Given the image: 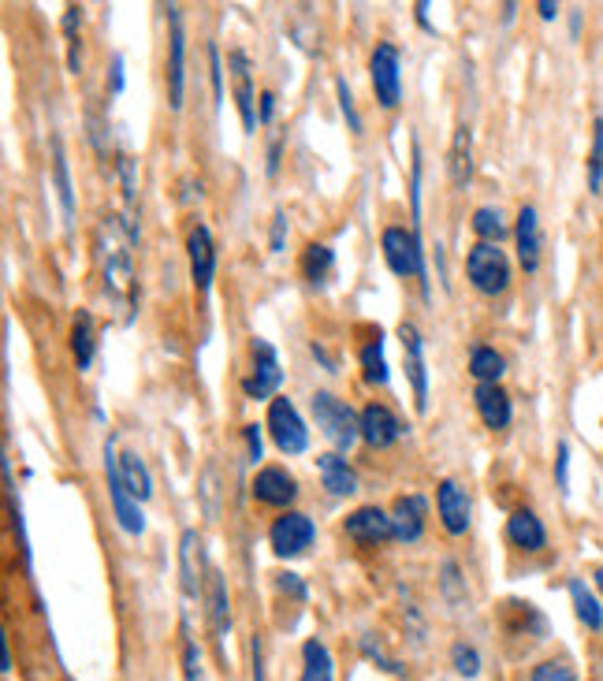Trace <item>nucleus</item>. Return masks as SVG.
<instances>
[{
  "instance_id": "32",
  "label": "nucleus",
  "mask_w": 603,
  "mask_h": 681,
  "mask_svg": "<svg viewBox=\"0 0 603 681\" xmlns=\"http://www.w3.org/2000/svg\"><path fill=\"white\" fill-rule=\"evenodd\" d=\"M570 589V600H574V611H577V619L589 625V630H603V603L596 600V595L589 592V584L574 578L566 584Z\"/></svg>"
},
{
  "instance_id": "11",
  "label": "nucleus",
  "mask_w": 603,
  "mask_h": 681,
  "mask_svg": "<svg viewBox=\"0 0 603 681\" xmlns=\"http://www.w3.org/2000/svg\"><path fill=\"white\" fill-rule=\"evenodd\" d=\"M399 339H402V361H406V377L410 388H414V407L418 413H429V365H425V339L410 321L399 324Z\"/></svg>"
},
{
  "instance_id": "4",
  "label": "nucleus",
  "mask_w": 603,
  "mask_h": 681,
  "mask_svg": "<svg viewBox=\"0 0 603 681\" xmlns=\"http://www.w3.org/2000/svg\"><path fill=\"white\" fill-rule=\"evenodd\" d=\"M104 477H109V499H112V514L120 521L123 533L131 537H142L145 533V514H142V503L127 492L123 484V473H120V454H115V440L109 435L104 443Z\"/></svg>"
},
{
  "instance_id": "47",
  "label": "nucleus",
  "mask_w": 603,
  "mask_h": 681,
  "mask_svg": "<svg viewBox=\"0 0 603 681\" xmlns=\"http://www.w3.org/2000/svg\"><path fill=\"white\" fill-rule=\"evenodd\" d=\"M247 447H250V459L253 462H261V451H264V443H261V424H247Z\"/></svg>"
},
{
  "instance_id": "31",
  "label": "nucleus",
  "mask_w": 603,
  "mask_h": 681,
  "mask_svg": "<svg viewBox=\"0 0 603 681\" xmlns=\"http://www.w3.org/2000/svg\"><path fill=\"white\" fill-rule=\"evenodd\" d=\"M451 179H454V187H465L473 179V138H470V127H459V131H454V142H451Z\"/></svg>"
},
{
  "instance_id": "51",
  "label": "nucleus",
  "mask_w": 603,
  "mask_h": 681,
  "mask_svg": "<svg viewBox=\"0 0 603 681\" xmlns=\"http://www.w3.org/2000/svg\"><path fill=\"white\" fill-rule=\"evenodd\" d=\"M310 354L321 361V365L328 369V372H335V361H332V354H328V350L321 347V343H310Z\"/></svg>"
},
{
  "instance_id": "46",
  "label": "nucleus",
  "mask_w": 603,
  "mask_h": 681,
  "mask_svg": "<svg viewBox=\"0 0 603 681\" xmlns=\"http://www.w3.org/2000/svg\"><path fill=\"white\" fill-rule=\"evenodd\" d=\"M112 87H109V93H112V98H120V93H123V87H127V74H123V57H120V52H115V57H112Z\"/></svg>"
},
{
  "instance_id": "40",
  "label": "nucleus",
  "mask_w": 603,
  "mask_h": 681,
  "mask_svg": "<svg viewBox=\"0 0 603 681\" xmlns=\"http://www.w3.org/2000/svg\"><path fill=\"white\" fill-rule=\"evenodd\" d=\"M183 678L201 681V652H198V644H194V637H190L187 625H183Z\"/></svg>"
},
{
  "instance_id": "20",
  "label": "nucleus",
  "mask_w": 603,
  "mask_h": 681,
  "mask_svg": "<svg viewBox=\"0 0 603 681\" xmlns=\"http://www.w3.org/2000/svg\"><path fill=\"white\" fill-rule=\"evenodd\" d=\"M201 570H205V551H201L198 529H183V537H179V584H183L187 600L201 595Z\"/></svg>"
},
{
  "instance_id": "23",
  "label": "nucleus",
  "mask_w": 603,
  "mask_h": 681,
  "mask_svg": "<svg viewBox=\"0 0 603 681\" xmlns=\"http://www.w3.org/2000/svg\"><path fill=\"white\" fill-rule=\"evenodd\" d=\"M506 537H511L514 548L522 551H544L547 548V529L544 521L533 514V510H514L511 518H506Z\"/></svg>"
},
{
  "instance_id": "8",
  "label": "nucleus",
  "mask_w": 603,
  "mask_h": 681,
  "mask_svg": "<svg viewBox=\"0 0 603 681\" xmlns=\"http://www.w3.org/2000/svg\"><path fill=\"white\" fill-rule=\"evenodd\" d=\"M253 350V372L247 380H242V391H247V399L253 402H264V399H277V391L283 384V369H280V358H277V347L269 343V339H253L250 343Z\"/></svg>"
},
{
  "instance_id": "1",
  "label": "nucleus",
  "mask_w": 603,
  "mask_h": 681,
  "mask_svg": "<svg viewBox=\"0 0 603 681\" xmlns=\"http://www.w3.org/2000/svg\"><path fill=\"white\" fill-rule=\"evenodd\" d=\"M98 242H101V272H104V294L115 310L123 313V324L134 321V310H139V280H134V247H139V228L131 220L109 217L101 220L98 228Z\"/></svg>"
},
{
  "instance_id": "27",
  "label": "nucleus",
  "mask_w": 603,
  "mask_h": 681,
  "mask_svg": "<svg viewBox=\"0 0 603 681\" xmlns=\"http://www.w3.org/2000/svg\"><path fill=\"white\" fill-rule=\"evenodd\" d=\"M332 272H335V250L324 247V242H310L302 253V276L313 287H324L328 280H332Z\"/></svg>"
},
{
  "instance_id": "25",
  "label": "nucleus",
  "mask_w": 603,
  "mask_h": 681,
  "mask_svg": "<svg viewBox=\"0 0 603 681\" xmlns=\"http://www.w3.org/2000/svg\"><path fill=\"white\" fill-rule=\"evenodd\" d=\"M120 473H123V484L127 492H131L139 503H145V499L153 495V477H150V465H145V459L139 451H123L120 454Z\"/></svg>"
},
{
  "instance_id": "15",
  "label": "nucleus",
  "mask_w": 603,
  "mask_h": 681,
  "mask_svg": "<svg viewBox=\"0 0 603 681\" xmlns=\"http://www.w3.org/2000/svg\"><path fill=\"white\" fill-rule=\"evenodd\" d=\"M343 533L351 537L354 544H384V540H395L391 514L380 507H358L354 514H346Z\"/></svg>"
},
{
  "instance_id": "21",
  "label": "nucleus",
  "mask_w": 603,
  "mask_h": 681,
  "mask_svg": "<svg viewBox=\"0 0 603 681\" xmlns=\"http://www.w3.org/2000/svg\"><path fill=\"white\" fill-rule=\"evenodd\" d=\"M473 407H478L484 429H492V432H503L514 418L511 395H506L500 384H478V388H473Z\"/></svg>"
},
{
  "instance_id": "6",
  "label": "nucleus",
  "mask_w": 603,
  "mask_h": 681,
  "mask_svg": "<svg viewBox=\"0 0 603 681\" xmlns=\"http://www.w3.org/2000/svg\"><path fill=\"white\" fill-rule=\"evenodd\" d=\"M402 57L391 41H380L369 57V79H373V93L380 109H399L402 101Z\"/></svg>"
},
{
  "instance_id": "16",
  "label": "nucleus",
  "mask_w": 603,
  "mask_h": 681,
  "mask_svg": "<svg viewBox=\"0 0 603 681\" xmlns=\"http://www.w3.org/2000/svg\"><path fill=\"white\" fill-rule=\"evenodd\" d=\"M402 435H406V424H402L395 413L384 407V402H369V407L362 410V440L369 447L384 451V447L399 443Z\"/></svg>"
},
{
  "instance_id": "30",
  "label": "nucleus",
  "mask_w": 603,
  "mask_h": 681,
  "mask_svg": "<svg viewBox=\"0 0 603 681\" xmlns=\"http://www.w3.org/2000/svg\"><path fill=\"white\" fill-rule=\"evenodd\" d=\"M302 681H335L332 674V652L324 648V641H310L302 644Z\"/></svg>"
},
{
  "instance_id": "53",
  "label": "nucleus",
  "mask_w": 603,
  "mask_h": 681,
  "mask_svg": "<svg viewBox=\"0 0 603 681\" xmlns=\"http://www.w3.org/2000/svg\"><path fill=\"white\" fill-rule=\"evenodd\" d=\"M253 681H264V667H261V641L253 637Z\"/></svg>"
},
{
  "instance_id": "57",
  "label": "nucleus",
  "mask_w": 603,
  "mask_h": 681,
  "mask_svg": "<svg viewBox=\"0 0 603 681\" xmlns=\"http://www.w3.org/2000/svg\"><path fill=\"white\" fill-rule=\"evenodd\" d=\"M596 584H600V589H603V570H596Z\"/></svg>"
},
{
  "instance_id": "26",
  "label": "nucleus",
  "mask_w": 603,
  "mask_h": 681,
  "mask_svg": "<svg viewBox=\"0 0 603 681\" xmlns=\"http://www.w3.org/2000/svg\"><path fill=\"white\" fill-rule=\"evenodd\" d=\"M71 354H76L82 372L93 365V354H98V328H93V317L87 310H79L76 324H71Z\"/></svg>"
},
{
  "instance_id": "19",
  "label": "nucleus",
  "mask_w": 603,
  "mask_h": 681,
  "mask_svg": "<svg viewBox=\"0 0 603 681\" xmlns=\"http://www.w3.org/2000/svg\"><path fill=\"white\" fill-rule=\"evenodd\" d=\"M514 239H517V261L522 269L533 276L541 269V250H544V239H541V217H536L533 206H522L517 209V228H514Z\"/></svg>"
},
{
  "instance_id": "49",
  "label": "nucleus",
  "mask_w": 603,
  "mask_h": 681,
  "mask_svg": "<svg viewBox=\"0 0 603 681\" xmlns=\"http://www.w3.org/2000/svg\"><path fill=\"white\" fill-rule=\"evenodd\" d=\"M280 589L283 592H294L299 600H305V584L299 581V573H280Z\"/></svg>"
},
{
  "instance_id": "28",
  "label": "nucleus",
  "mask_w": 603,
  "mask_h": 681,
  "mask_svg": "<svg viewBox=\"0 0 603 681\" xmlns=\"http://www.w3.org/2000/svg\"><path fill=\"white\" fill-rule=\"evenodd\" d=\"M506 372V361L495 347H473L470 350V377L478 384H500V377Z\"/></svg>"
},
{
  "instance_id": "3",
  "label": "nucleus",
  "mask_w": 603,
  "mask_h": 681,
  "mask_svg": "<svg viewBox=\"0 0 603 681\" xmlns=\"http://www.w3.org/2000/svg\"><path fill=\"white\" fill-rule=\"evenodd\" d=\"M310 407H313L316 429L340 447V451H351L362 440V413H354L351 402L335 399L332 391H313Z\"/></svg>"
},
{
  "instance_id": "22",
  "label": "nucleus",
  "mask_w": 603,
  "mask_h": 681,
  "mask_svg": "<svg viewBox=\"0 0 603 681\" xmlns=\"http://www.w3.org/2000/svg\"><path fill=\"white\" fill-rule=\"evenodd\" d=\"M316 473H321V484L332 495H354L362 481H358L354 465L343 459V454H316Z\"/></svg>"
},
{
  "instance_id": "7",
  "label": "nucleus",
  "mask_w": 603,
  "mask_h": 681,
  "mask_svg": "<svg viewBox=\"0 0 603 681\" xmlns=\"http://www.w3.org/2000/svg\"><path fill=\"white\" fill-rule=\"evenodd\" d=\"M269 432L272 443L280 447V454H302L310 447V429H305L302 413L294 410V402L288 395H277L269 402Z\"/></svg>"
},
{
  "instance_id": "29",
  "label": "nucleus",
  "mask_w": 603,
  "mask_h": 681,
  "mask_svg": "<svg viewBox=\"0 0 603 681\" xmlns=\"http://www.w3.org/2000/svg\"><path fill=\"white\" fill-rule=\"evenodd\" d=\"M362 377H365V384H373V388H384L388 380H391V369H388V358H384V336H373L369 343L362 347Z\"/></svg>"
},
{
  "instance_id": "48",
  "label": "nucleus",
  "mask_w": 603,
  "mask_h": 681,
  "mask_svg": "<svg viewBox=\"0 0 603 681\" xmlns=\"http://www.w3.org/2000/svg\"><path fill=\"white\" fill-rule=\"evenodd\" d=\"M68 71L71 74L82 71V38H68Z\"/></svg>"
},
{
  "instance_id": "52",
  "label": "nucleus",
  "mask_w": 603,
  "mask_h": 681,
  "mask_svg": "<svg viewBox=\"0 0 603 681\" xmlns=\"http://www.w3.org/2000/svg\"><path fill=\"white\" fill-rule=\"evenodd\" d=\"M264 172H269V176H277V172H280V138L269 146V164H264Z\"/></svg>"
},
{
  "instance_id": "24",
  "label": "nucleus",
  "mask_w": 603,
  "mask_h": 681,
  "mask_svg": "<svg viewBox=\"0 0 603 681\" xmlns=\"http://www.w3.org/2000/svg\"><path fill=\"white\" fill-rule=\"evenodd\" d=\"M52 183H57L60 212H63V228L71 231L76 223V187H71V164H68V149L60 138H52Z\"/></svg>"
},
{
  "instance_id": "45",
  "label": "nucleus",
  "mask_w": 603,
  "mask_h": 681,
  "mask_svg": "<svg viewBox=\"0 0 603 681\" xmlns=\"http://www.w3.org/2000/svg\"><path fill=\"white\" fill-rule=\"evenodd\" d=\"M283 239H288V217L277 212L272 217V253H283Z\"/></svg>"
},
{
  "instance_id": "56",
  "label": "nucleus",
  "mask_w": 603,
  "mask_h": 681,
  "mask_svg": "<svg viewBox=\"0 0 603 681\" xmlns=\"http://www.w3.org/2000/svg\"><path fill=\"white\" fill-rule=\"evenodd\" d=\"M414 12H418V23L425 27V30H432V27H429V4H425V0H421V4L414 8Z\"/></svg>"
},
{
  "instance_id": "42",
  "label": "nucleus",
  "mask_w": 603,
  "mask_h": 681,
  "mask_svg": "<svg viewBox=\"0 0 603 681\" xmlns=\"http://www.w3.org/2000/svg\"><path fill=\"white\" fill-rule=\"evenodd\" d=\"M217 465H209L205 473H201V495H205V514L209 518H217L220 514V507H217Z\"/></svg>"
},
{
  "instance_id": "33",
  "label": "nucleus",
  "mask_w": 603,
  "mask_h": 681,
  "mask_svg": "<svg viewBox=\"0 0 603 681\" xmlns=\"http://www.w3.org/2000/svg\"><path fill=\"white\" fill-rule=\"evenodd\" d=\"M209 614H213V625L220 637L231 633V611H228V584L224 578L213 570L209 573Z\"/></svg>"
},
{
  "instance_id": "12",
  "label": "nucleus",
  "mask_w": 603,
  "mask_h": 681,
  "mask_svg": "<svg viewBox=\"0 0 603 681\" xmlns=\"http://www.w3.org/2000/svg\"><path fill=\"white\" fill-rule=\"evenodd\" d=\"M228 68H231V87H235V109L242 120V131L253 134L258 131V98H253V71H250V57L242 49L228 52Z\"/></svg>"
},
{
  "instance_id": "41",
  "label": "nucleus",
  "mask_w": 603,
  "mask_h": 681,
  "mask_svg": "<svg viewBox=\"0 0 603 681\" xmlns=\"http://www.w3.org/2000/svg\"><path fill=\"white\" fill-rule=\"evenodd\" d=\"M209 79H213V109L220 112V104H224V63H220L217 46H209Z\"/></svg>"
},
{
  "instance_id": "10",
  "label": "nucleus",
  "mask_w": 603,
  "mask_h": 681,
  "mask_svg": "<svg viewBox=\"0 0 603 681\" xmlns=\"http://www.w3.org/2000/svg\"><path fill=\"white\" fill-rule=\"evenodd\" d=\"M187 93V34H183V12L168 4V104L172 112L183 109Z\"/></svg>"
},
{
  "instance_id": "38",
  "label": "nucleus",
  "mask_w": 603,
  "mask_h": 681,
  "mask_svg": "<svg viewBox=\"0 0 603 681\" xmlns=\"http://www.w3.org/2000/svg\"><path fill=\"white\" fill-rule=\"evenodd\" d=\"M529 681H574V667L563 663V659H547V663L533 667Z\"/></svg>"
},
{
  "instance_id": "37",
  "label": "nucleus",
  "mask_w": 603,
  "mask_h": 681,
  "mask_svg": "<svg viewBox=\"0 0 603 681\" xmlns=\"http://www.w3.org/2000/svg\"><path fill=\"white\" fill-rule=\"evenodd\" d=\"M440 584H443V595H448L451 603H462V600H465V584H462V578H459V562H454V559H443Z\"/></svg>"
},
{
  "instance_id": "50",
  "label": "nucleus",
  "mask_w": 603,
  "mask_h": 681,
  "mask_svg": "<svg viewBox=\"0 0 603 681\" xmlns=\"http://www.w3.org/2000/svg\"><path fill=\"white\" fill-rule=\"evenodd\" d=\"M258 104H261V116H258V120H261V123H272V116H277V93L264 90Z\"/></svg>"
},
{
  "instance_id": "17",
  "label": "nucleus",
  "mask_w": 603,
  "mask_h": 681,
  "mask_svg": "<svg viewBox=\"0 0 603 681\" xmlns=\"http://www.w3.org/2000/svg\"><path fill=\"white\" fill-rule=\"evenodd\" d=\"M253 499L264 507H291L299 499V484H294V477L283 465H264L253 477Z\"/></svg>"
},
{
  "instance_id": "14",
  "label": "nucleus",
  "mask_w": 603,
  "mask_h": 681,
  "mask_svg": "<svg viewBox=\"0 0 603 681\" xmlns=\"http://www.w3.org/2000/svg\"><path fill=\"white\" fill-rule=\"evenodd\" d=\"M187 253H190V280H194L198 291H209L217 280V242L205 223H198V228L190 231Z\"/></svg>"
},
{
  "instance_id": "55",
  "label": "nucleus",
  "mask_w": 603,
  "mask_h": 681,
  "mask_svg": "<svg viewBox=\"0 0 603 681\" xmlns=\"http://www.w3.org/2000/svg\"><path fill=\"white\" fill-rule=\"evenodd\" d=\"M0 670H12V652H8V641H0Z\"/></svg>"
},
{
  "instance_id": "39",
  "label": "nucleus",
  "mask_w": 603,
  "mask_h": 681,
  "mask_svg": "<svg viewBox=\"0 0 603 681\" xmlns=\"http://www.w3.org/2000/svg\"><path fill=\"white\" fill-rule=\"evenodd\" d=\"M335 98H340V112L346 116V123H351L354 134H362V116L354 109V93L346 87V79H335Z\"/></svg>"
},
{
  "instance_id": "18",
  "label": "nucleus",
  "mask_w": 603,
  "mask_h": 681,
  "mask_svg": "<svg viewBox=\"0 0 603 681\" xmlns=\"http://www.w3.org/2000/svg\"><path fill=\"white\" fill-rule=\"evenodd\" d=\"M425 514H429L425 495H399L395 507H391L395 540H402V544H418V540L425 537Z\"/></svg>"
},
{
  "instance_id": "44",
  "label": "nucleus",
  "mask_w": 603,
  "mask_h": 681,
  "mask_svg": "<svg viewBox=\"0 0 603 681\" xmlns=\"http://www.w3.org/2000/svg\"><path fill=\"white\" fill-rule=\"evenodd\" d=\"M79 27H82V8L79 4H68V12H63V19H60L63 38H79Z\"/></svg>"
},
{
  "instance_id": "13",
  "label": "nucleus",
  "mask_w": 603,
  "mask_h": 681,
  "mask_svg": "<svg viewBox=\"0 0 603 681\" xmlns=\"http://www.w3.org/2000/svg\"><path fill=\"white\" fill-rule=\"evenodd\" d=\"M436 514L451 537H462L465 529H470L473 503H470V495H465V488L459 481H451V477L436 484Z\"/></svg>"
},
{
  "instance_id": "5",
  "label": "nucleus",
  "mask_w": 603,
  "mask_h": 681,
  "mask_svg": "<svg viewBox=\"0 0 603 681\" xmlns=\"http://www.w3.org/2000/svg\"><path fill=\"white\" fill-rule=\"evenodd\" d=\"M465 276H470V283L481 294L495 298L511 287V261H506V253L495 242H478L470 250V258H465Z\"/></svg>"
},
{
  "instance_id": "36",
  "label": "nucleus",
  "mask_w": 603,
  "mask_h": 681,
  "mask_svg": "<svg viewBox=\"0 0 603 681\" xmlns=\"http://www.w3.org/2000/svg\"><path fill=\"white\" fill-rule=\"evenodd\" d=\"M451 663L454 670H459L462 678H478L481 674V655H478V648H470V644H454L451 648Z\"/></svg>"
},
{
  "instance_id": "9",
  "label": "nucleus",
  "mask_w": 603,
  "mask_h": 681,
  "mask_svg": "<svg viewBox=\"0 0 603 681\" xmlns=\"http://www.w3.org/2000/svg\"><path fill=\"white\" fill-rule=\"evenodd\" d=\"M313 540H316L313 518L299 514V510H283V514L272 521V529H269V544L280 559L305 555V551L313 548Z\"/></svg>"
},
{
  "instance_id": "34",
  "label": "nucleus",
  "mask_w": 603,
  "mask_h": 681,
  "mask_svg": "<svg viewBox=\"0 0 603 681\" xmlns=\"http://www.w3.org/2000/svg\"><path fill=\"white\" fill-rule=\"evenodd\" d=\"M473 231L481 236V242H495L500 247V239H506V223H503V212L492 209V206H481L478 212H473Z\"/></svg>"
},
{
  "instance_id": "2",
  "label": "nucleus",
  "mask_w": 603,
  "mask_h": 681,
  "mask_svg": "<svg viewBox=\"0 0 603 681\" xmlns=\"http://www.w3.org/2000/svg\"><path fill=\"white\" fill-rule=\"evenodd\" d=\"M380 247H384V261L388 269L402 276V280H418L421 283V298H432V280H429V261H425V247L414 231L406 228H384L380 236Z\"/></svg>"
},
{
  "instance_id": "54",
  "label": "nucleus",
  "mask_w": 603,
  "mask_h": 681,
  "mask_svg": "<svg viewBox=\"0 0 603 681\" xmlns=\"http://www.w3.org/2000/svg\"><path fill=\"white\" fill-rule=\"evenodd\" d=\"M536 12H541V19L552 23V19L559 16V4H552V0H541V4H536Z\"/></svg>"
},
{
  "instance_id": "43",
  "label": "nucleus",
  "mask_w": 603,
  "mask_h": 681,
  "mask_svg": "<svg viewBox=\"0 0 603 681\" xmlns=\"http://www.w3.org/2000/svg\"><path fill=\"white\" fill-rule=\"evenodd\" d=\"M555 484L570 492V443H559L555 451Z\"/></svg>"
},
{
  "instance_id": "35",
  "label": "nucleus",
  "mask_w": 603,
  "mask_h": 681,
  "mask_svg": "<svg viewBox=\"0 0 603 681\" xmlns=\"http://www.w3.org/2000/svg\"><path fill=\"white\" fill-rule=\"evenodd\" d=\"M603 187V116H596L592 123V157H589V190L600 194Z\"/></svg>"
}]
</instances>
